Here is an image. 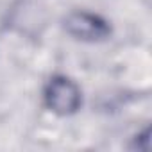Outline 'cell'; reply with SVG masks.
I'll use <instances>...</instances> for the list:
<instances>
[{
	"instance_id": "obj_1",
	"label": "cell",
	"mask_w": 152,
	"mask_h": 152,
	"mask_svg": "<svg viewBox=\"0 0 152 152\" xmlns=\"http://www.w3.org/2000/svg\"><path fill=\"white\" fill-rule=\"evenodd\" d=\"M43 100L47 109L59 116H68L77 113L83 104V93L77 83L66 75H52L43 90Z\"/></svg>"
},
{
	"instance_id": "obj_2",
	"label": "cell",
	"mask_w": 152,
	"mask_h": 152,
	"mask_svg": "<svg viewBox=\"0 0 152 152\" xmlns=\"http://www.w3.org/2000/svg\"><path fill=\"white\" fill-rule=\"evenodd\" d=\"M64 31L81 41L97 43L111 36V25L102 16L90 11H73L64 18Z\"/></svg>"
}]
</instances>
